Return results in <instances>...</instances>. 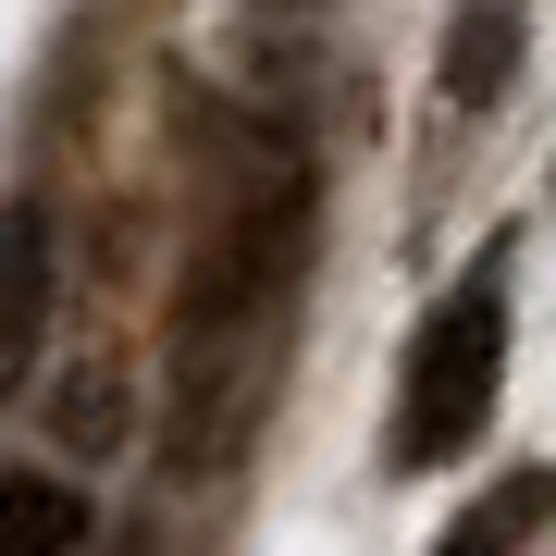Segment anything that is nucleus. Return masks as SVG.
I'll return each mask as SVG.
<instances>
[{"instance_id":"f257e3e1","label":"nucleus","mask_w":556,"mask_h":556,"mask_svg":"<svg viewBox=\"0 0 556 556\" xmlns=\"http://www.w3.org/2000/svg\"><path fill=\"white\" fill-rule=\"evenodd\" d=\"M298 260H309V174L248 161V186L211 211L199 260H186V298H174V457L186 470H211L248 433L273 321L298 298Z\"/></svg>"},{"instance_id":"f03ea898","label":"nucleus","mask_w":556,"mask_h":556,"mask_svg":"<svg viewBox=\"0 0 556 556\" xmlns=\"http://www.w3.org/2000/svg\"><path fill=\"white\" fill-rule=\"evenodd\" d=\"M495 383H507V285L470 273V285H445L433 321L408 334V371H396V470H445L457 445H482Z\"/></svg>"},{"instance_id":"7ed1b4c3","label":"nucleus","mask_w":556,"mask_h":556,"mask_svg":"<svg viewBox=\"0 0 556 556\" xmlns=\"http://www.w3.org/2000/svg\"><path fill=\"white\" fill-rule=\"evenodd\" d=\"M50 298H62V248H50V211L38 199H0V396H25L50 346Z\"/></svg>"},{"instance_id":"20e7f679","label":"nucleus","mask_w":556,"mask_h":556,"mask_svg":"<svg viewBox=\"0 0 556 556\" xmlns=\"http://www.w3.org/2000/svg\"><path fill=\"white\" fill-rule=\"evenodd\" d=\"M532 532H556V470H507L495 495H470V507L445 519L433 556H519Z\"/></svg>"},{"instance_id":"39448f33","label":"nucleus","mask_w":556,"mask_h":556,"mask_svg":"<svg viewBox=\"0 0 556 556\" xmlns=\"http://www.w3.org/2000/svg\"><path fill=\"white\" fill-rule=\"evenodd\" d=\"M507 87H519V0H470V13L445 25V100L482 112V100H507Z\"/></svg>"},{"instance_id":"423d86ee","label":"nucleus","mask_w":556,"mask_h":556,"mask_svg":"<svg viewBox=\"0 0 556 556\" xmlns=\"http://www.w3.org/2000/svg\"><path fill=\"white\" fill-rule=\"evenodd\" d=\"M87 544V495L62 470H0V556H75Z\"/></svg>"},{"instance_id":"0eeeda50","label":"nucleus","mask_w":556,"mask_h":556,"mask_svg":"<svg viewBox=\"0 0 556 556\" xmlns=\"http://www.w3.org/2000/svg\"><path fill=\"white\" fill-rule=\"evenodd\" d=\"M260 13H309V0H260Z\"/></svg>"}]
</instances>
